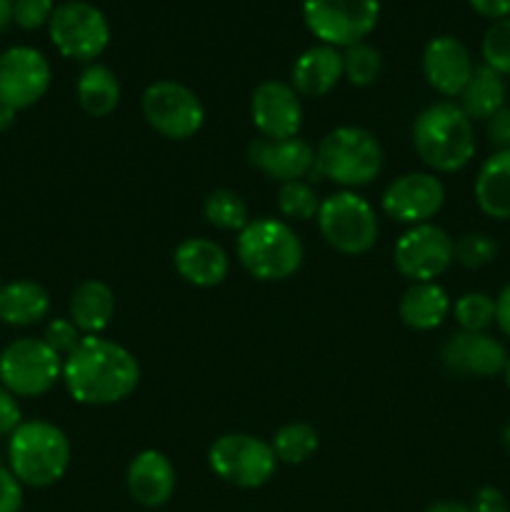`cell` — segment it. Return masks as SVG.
<instances>
[{
  "mask_svg": "<svg viewBox=\"0 0 510 512\" xmlns=\"http://www.w3.org/2000/svg\"><path fill=\"white\" fill-rule=\"evenodd\" d=\"M143 115L155 133L170 140L193 138L205 123L200 98L178 80L150 83L143 93Z\"/></svg>",
  "mask_w": 510,
  "mask_h": 512,
  "instance_id": "cell-11",
  "label": "cell"
},
{
  "mask_svg": "<svg viewBox=\"0 0 510 512\" xmlns=\"http://www.w3.org/2000/svg\"><path fill=\"white\" fill-rule=\"evenodd\" d=\"M380 205L388 218L410 228L430 223L445 205V185L433 173H405L385 188Z\"/></svg>",
  "mask_w": 510,
  "mask_h": 512,
  "instance_id": "cell-14",
  "label": "cell"
},
{
  "mask_svg": "<svg viewBox=\"0 0 510 512\" xmlns=\"http://www.w3.org/2000/svg\"><path fill=\"white\" fill-rule=\"evenodd\" d=\"M55 0H13V23L23 30H38L50 23Z\"/></svg>",
  "mask_w": 510,
  "mask_h": 512,
  "instance_id": "cell-36",
  "label": "cell"
},
{
  "mask_svg": "<svg viewBox=\"0 0 510 512\" xmlns=\"http://www.w3.org/2000/svg\"><path fill=\"white\" fill-rule=\"evenodd\" d=\"M10 473L30 488L58 483L70 465V443L63 430L45 420L20 423L8 440Z\"/></svg>",
  "mask_w": 510,
  "mask_h": 512,
  "instance_id": "cell-4",
  "label": "cell"
},
{
  "mask_svg": "<svg viewBox=\"0 0 510 512\" xmlns=\"http://www.w3.org/2000/svg\"><path fill=\"white\" fill-rule=\"evenodd\" d=\"M50 310L48 290L33 280H13L0 290V320L15 328L40 323Z\"/></svg>",
  "mask_w": 510,
  "mask_h": 512,
  "instance_id": "cell-24",
  "label": "cell"
},
{
  "mask_svg": "<svg viewBox=\"0 0 510 512\" xmlns=\"http://www.w3.org/2000/svg\"><path fill=\"white\" fill-rule=\"evenodd\" d=\"M83 338L85 335L75 328V323L70 318L50 320L48 328H45V335H43L45 345H48V348L53 350L55 355H60L63 360L68 358L75 348H78L80 340Z\"/></svg>",
  "mask_w": 510,
  "mask_h": 512,
  "instance_id": "cell-35",
  "label": "cell"
},
{
  "mask_svg": "<svg viewBox=\"0 0 510 512\" xmlns=\"http://www.w3.org/2000/svg\"><path fill=\"white\" fill-rule=\"evenodd\" d=\"M320 235L343 255H363L378 243V218L373 205L353 190L323 198L318 210Z\"/></svg>",
  "mask_w": 510,
  "mask_h": 512,
  "instance_id": "cell-6",
  "label": "cell"
},
{
  "mask_svg": "<svg viewBox=\"0 0 510 512\" xmlns=\"http://www.w3.org/2000/svg\"><path fill=\"white\" fill-rule=\"evenodd\" d=\"M380 70H383V58L365 40L343 50V78L355 88L373 85L380 78Z\"/></svg>",
  "mask_w": 510,
  "mask_h": 512,
  "instance_id": "cell-30",
  "label": "cell"
},
{
  "mask_svg": "<svg viewBox=\"0 0 510 512\" xmlns=\"http://www.w3.org/2000/svg\"><path fill=\"white\" fill-rule=\"evenodd\" d=\"M470 512H510L508 498L493 485H485L473 495V503L468 505Z\"/></svg>",
  "mask_w": 510,
  "mask_h": 512,
  "instance_id": "cell-40",
  "label": "cell"
},
{
  "mask_svg": "<svg viewBox=\"0 0 510 512\" xmlns=\"http://www.w3.org/2000/svg\"><path fill=\"white\" fill-rule=\"evenodd\" d=\"M50 88V63L40 50L15 45L0 53V105L30 108Z\"/></svg>",
  "mask_w": 510,
  "mask_h": 512,
  "instance_id": "cell-13",
  "label": "cell"
},
{
  "mask_svg": "<svg viewBox=\"0 0 510 512\" xmlns=\"http://www.w3.org/2000/svg\"><path fill=\"white\" fill-rule=\"evenodd\" d=\"M400 320L413 330H435L450 313V298L438 283H413L400 298Z\"/></svg>",
  "mask_w": 510,
  "mask_h": 512,
  "instance_id": "cell-26",
  "label": "cell"
},
{
  "mask_svg": "<svg viewBox=\"0 0 510 512\" xmlns=\"http://www.w3.org/2000/svg\"><path fill=\"white\" fill-rule=\"evenodd\" d=\"M460 98V110L468 115L470 120H488L505 108V98H508V85L500 73H495L488 65H475L473 75H470L468 85L463 88Z\"/></svg>",
  "mask_w": 510,
  "mask_h": 512,
  "instance_id": "cell-25",
  "label": "cell"
},
{
  "mask_svg": "<svg viewBox=\"0 0 510 512\" xmlns=\"http://www.w3.org/2000/svg\"><path fill=\"white\" fill-rule=\"evenodd\" d=\"M498 255V243L485 233H465L453 240V263L463 268H485Z\"/></svg>",
  "mask_w": 510,
  "mask_h": 512,
  "instance_id": "cell-34",
  "label": "cell"
},
{
  "mask_svg": "<svg viewBox=\"0 0 510 512\" xmlns=\"http://www.w3.org/2000/svg\"><path fill=\"white\" fill-rule=\"evenodd\" d=\"M75 93H78L80 108L88 115H93V118H105V115L113 113L120 103L118 78H115V73L108 65L100 63H90L88 68L80 73Z\"/></svg>",
  "mask_w": 510,
  "mask_h": 512,
  "instance_id": "cell-27",
  "label": "cell"
},
{
  "mask_svg": "<svg viewBox=\"0 0 510 512\" xmlns=\"http://www.w3.org/2000/svg\"><path fill=\"white\" fill-rule=\"evenodd\" d=\"M393 263L410 283H435L453 265V238L433 223L413 225L395 243Z\"/></svg>",
  "mask_w": 510,
  "mask_h": 512,
  "instance_id": "cell-12",
  "label": "cell"
},
{
  "mask_svg": "<svg viewBox=\"0 0 510 512\" xmlns=\"http://www.w3.org/2000/svg\"><path fill=\"white\" fill-rule=\"evenodd\" d=\"M475 63L463 40L453 35H435L423 48V75L435 93L458 98L473 75Z\"/></svg>",
  "mask_w": 510,
  "mask_h": 512,
  "instance_id": "cell-18",
  "label": "cell"
},
{
  "mask_svg": "<svg viewBox=\"0 0 510 512\" xmlns=\"http://www.w3.org/2000/svg\"><path fill=\"white\" fill-rule=\"evenodd\" d=\"M20 423H23V415H20L18 400L0 385V435H13Z\"/></svg>",
  "mask_w": 510,
  "mask_h": 512,
  "instance_id": "cell-39",
  "label": "cell"
},
{
  "mask_svg": "<svg viewBox=\"0 0 510 512\" xmlns=\"http://www.w3.org/2000/svg\"><path fill=\"white\" fill-rule=\"evenodd\" d=\"M320 195L310 180H293L283 183L278 190V210L290 220H313L318 218Z\"/></svg>",
  "mask_w": 510,
  "mask_h": 512,
  "instance_id": "cell-31",
  "label": "cell"
},
{
  "mask_svg": "<svg viewBox=\"0 0 510 512\" xmlns=\"http://www.w3.org/2000/svg\"><path fill=\"white\" fill-rule=\"evenodd\" d=\"M248 163L270 180H278L280 185L318 178L315 148L303 138H255L248 145Z\"/></svg>",
  "mask_w": 510,
  "mask_h": 512,
  "instance_id": "cell-16",
  "label": "cell"
},
{
  "mask_svg": "<svg viewBox=\"0 0 510 512\" xmlns=\"http://www.w3.org/2000/svg\"><path fill=\"white\" fill-rule=\"evenodd\" d=\"M205 220H208L213 228L218 230H230V233H240L245 225L250 223L248 203L243 200V195H238L235 190L220 188L205 198L203 203Z\"/></svg>",
  "mask_w": 510,
  "mask_h": 512,
  "instance_id": "cell-28",
  "label": "cell"
},
{
  "mask_svg": "<svg viewBox=\"0 0 510 512\" xmlns=\"http://www.w3.org/2000/svg\"><path fill=\"white\" fill-rule=\"evenodd\" d=\"M0 290H3V278H0Z\"/></svg>",
  "mask_w": 510,
  "mask_h": 512,
  "instance_id": "cell-48",
  "label": "cell"
},
{
  "mask_svg": "<svg viewBox=\"0 0 510 512\" xmlns=\"http://www.w3.org/2000/svg\"><path fill=\"white\" fill-rule=\"evenodd\" d=\"M315 170L318 178H328L345 190L363 188L383 170V148L370 130L340 125L315 148Z\"/></svg>",
  "mask_w": 510,
  "mask_h": 512,
  "instance_id": "cell-3",
  "label": "cell"
},
{
  "mask_svg": "<svg viewBox=\"0 0 510 512\" xmlns=\"http://www.w3.org/2000/svg\"><path fill=\"white\" fill-rule=\"evenodd\" d=\"M63 383L80 405H113L140 383V365L123 345L100 335H85L63 360Z\"/></svg>",
  "mask_w": 510,
  "mask_h": 512,
  "instance_id": "cell-1",
  "label": "cell"
},
{
  "mask_svg": "<svg viewBox=\"0 0 510 512\" xmlns=\"http://www.w3.org/2000/svg\"><path fill=\"white\" fill-rule=\"evenodd\" d=\"M413 145L435 173H458L473 160L475 125L453 100L428 105L413 123Z\"/></svg>",
  "mask_w": 510,
  "mask_h": 512,
  "instance_id": "cell-2",
  "label": "cell"
},
{
  "mask_svg": "<svg viewBox=\"0 0 510 512\" xmlns=\"http://www.w3.org/2000/svg\"><path fill=\"white\" fill-rule=\"evenodd\" d=\"M270 448L278 463L300 465L318 450V430L308 423H288L275 433Z\"/></svg>",
  "mask_w": 510,
  "mask_h": 512,
  "instance_id": "cell-29",
  "label": "cell"
},
{
  "mask_svg": "<svg viewBox=\"0 0 510 512\" xmlns=\"http://www.w3.org/2000/svg\"><path fill=\"white\" fill-rule=\"evenodd\" d=\"M70 320L83 335H100L115 313V295L103 280H83L70 295Z\"/></svg>",
  "mask_w": 510,
  "mask_h": 512,
  "instance_id": "cell-23",
  "label": "cell"
},
{
  "mask_svg": "<svg viewBox=\"0 0 510 512\" xmlns=\"http://www.w3.org/2000/svg\"><path fill=\"white\" fill-rule=\"evenodd\" d=\"M173 265L180 278L195 288H215L228 278L230 270L225 250L208 238H185L175 248Z\"/></svg>",
  "mask_w": 510,
  "mask_h": 512,
  "instance_id": "cell-21",
  "label": "cell"
},
{
  "mask_svg": "<svg viewBox=\"0 0 510 512\" xmlns=\"http://www.w3.org/2000/svg\"><path fill=\"white\" fill-rule=\"evenodd\" d=\"M63 378V358L43 338L13 340L0 353V383L15 398H38Z\"/></svg>",
  "mask_w": 510,
  "mask_h": 512,
  "instance_id": "cell-10",
  "label": "cell"
},
{
  "mask_svg": "<svg viewBox=\"0 0 510 512\" xmlns=\"http://www.w3.org/2000/svg\"><path fill=\"white\" fill-rule=\"evenodd\" d=\"M23 508V483L0 465V512H20Z\"/></svg>",
  "mask_w": 510,
  "mask_h": 512,
  "instance_id": "cell-37",
  "label": "cell"
},
{
  "mask_svg": "<svg viewBox=\"0 0 510 512\" xmlns=\"http://www.w3.org/2000/svg\"><path fill=\"white\" fill-rule=\"evenodd\" d=\"M503 375H505V385H508V390H510V358H508V365H505Z\"/></svg>",
  "mask_w": 510,
  "mask_h": 512,
  "instance_id": "cell-47",
  "label": "cell"
},
{
  "mask_svg": "<svg viewBox=\"0 0 510 512\" xmlns=\"http://www.w3.org/2000/svg\"><path fill=\"white\" fill-rule=\"evenodd\" d=\"M470 8L488 20H503L510 15V0H468Z\"/></svg>",
  "mask_w": 510,
  "mask_h": 512,
  "instance_id": "cell-41",
  "label": "cell"
},
{
  "mask_svg": "<svg viewBox=\"0 0 510 512\" xmlns=\"http://www.w3.org/2000/svg\"><path fill=\"white\" fill-rule=\"evenodd\" d=\"M13 23V0H0V33Z\"/></svg>",
  "mask_w": 510,
  "mask_h": 512,
  "instance_id": "cell-44",
  "label": "cell"
},
{
  "mask_svg": "<svg viewBox=\"0 0 510 512\" xmlns=\"http://www.w3.org/2000/svg\"><path fill=\"white\" fill-rule=\"evenodd\" d=\"M125 483L135 503L143 508H160L175 493V468L160 450H143L130 460Z\"/></svg>",
  "mask_w": 510,
  "mask_h": 512,
  "instance_id": "cell-19",
  "label": "cell"
},
{
  "mask_svg": "<svg viewBox=\"0 0 510 512\" xmlns=\"http://www.w3.org/2000/svg\"><path fill=\"white\" fill-rule=\"evenodd\" d=\"M208 465L223 483L253 490L273 478L278 458L265 440L248 433H228L210 445Z\"/></svg>",
  "mask_w": 510,
  "mask_h": 512,
  "instance_id": "cell-9",
  "label": "cell"
},
{
  "mask_svg": "<svg viewBox=\"0 0 510 512\" xmlns=\"http://www.w3.org/2000/svg\"><path fill=\"white\" fill-rule=\"evenodd\" d=\"M250 118L260 138H298L303 125V103L290 83L265 80L250 95Z\"/></svg>",
  "mask_w": 510,
  "mask_h": 512,
  "instance_id": "cell-15",
  "label": "cell"
},
{
  "mask_svg": "<svg viewBox=\"0 0 510 512\" xmlns=\"http://www.w3.org/2000/svg\"><path fill=\"white\" fill-rule=\"evenodd\" d=\"M15 113L18 110L13 108H5V105H0V130H10L15 125Z\"/></svg>",
  "mask_w": 510,
  "mask_h": 512,
  "instance_id": "cell-45",
  "label": "cell"
},
{
  "mask_svg": "<svg viewBox=\"0 0 510 512\" xmlns=\"http://www.w3.org/2000/svg\"><path fill=\"white\" fill-rule=\"evenodd\" d=\"M235 253L240 265L265 283L288 280L303 265V243L298 233L275 218L250 220L238 233Z\"/></svg>",
  "mask_w": 510,
  "mask_h": 512,
  "instance_id": "cell-5",
  "label": "cell"
},
{
  "mask_svg": "<svg viewBox=\"0 0 510 512\" xmlns=\"http://www.w3.org/2000/svg\"><path fill=\"white\" fill-rule=\"evenodd\" d=\"M343 80V53L333 45H313L295 58L290 85L303 98H323Z\"/></svg>",
  "mask_w": 510,
  "mask_h": 512,
  "instance_id": "cell-20",
  "label": "cell"
},
{
  "mask_svg": "<svg viewBox=\"0 0 510 512\" xmlns=\"http://www.w3.org/2000/svg\"><path fill=\"white\" fill-rule=\"evenodd\" d=\"M503 445L510 450V423L503 428Z\"/></svg>",
  "mask_w": 510,
  "mask_h": 512,
  "instance_id": "cell-46",
  "label": "cell"
},
{
  "mask_svg": "<svg viewBox=\"0 0 510 512\" xmlns=\"http://www.w3.org/2000/svg\"><path fill=\"white\" fill-rule=\"evenodd\" d=\"M483 65L493 68L503 78H510V15L503 20H495L483 35Z\"/></svg>",
  "mask_w": 510,
  "mask_h": 512,
  "instance_id": "cell-33",
  "label": "cell"
},
{
  "mask_svg": "<svg viewBox=\"0 0 510 512\" xmlns=\"http://www.w3.org/2000/svg\"><path fill=\"white\" fill-rule=\"evenodd\" d=\"M485 133H488L493 148L510 150V105H505L493 118L485 120Z\"/></svg>",
  "mask_w": 510,
  "mask_h": 512,
  "instance_id": "cell-38",
  "label": "cell"
},
{
  "mask_svg": "<svg viewBox=\"0 0 510 512\" xmlns=\"http://www.w3.org/2000/svg\"><path fill=\"white\" fill-rule=\"evenodd\" d=\"M380 20V0H303V23L323 45L363 43Z\"/></svg>",
  "mask_w": 510,
  "mask_h": 512,
  "instance_id": "cell-7",
  "label": "cell"
},
{
  "mask_svg": "<svg viewBox=\"0 0 510 512\" xmlns=\"http://www.w3.org/2000/svg\"><path fill=\"white\" fill-rule=\"evenodd\" d=\"M508 350L490 333H458L450 335L440 348V360L450 373L473 375V378H493L508 365Z\"/></svg>",
  "mask_w": 510,
  "mask_h": 512,
  "instance_id": "cell-17",
  "label": "cell"
},
{
  "mask_svg": "<svg viewBox=\"0 0 510 512\" xmlns=\"http://www.w3.org/2000/svg\"><path fill=\"white\" fill-rule=\"evenodd\" d=\"M475 203L488 218L510 220V150H495L478 170Z\"/></svg>",
  "mask_w": 510,
  "mask_h": 512,
  "instance_id": "cell-22",
  "label": "cell"
},
{
  "mask_svg": "<svg viewBox=\"0 0 510 512\" xmlns=\"http://www.w3.org/2000/svg\"><path fill=\"white\" fill-rule=\"evenodd\" d=\"M455 323L465 333H488L495 325V298L488 293H465L453 305Z\"/></svg>",
  "mask_w": 510,
  "mask_h": 512,
  "instance_id": "cell-32",
  "label": "cell"
},
{
  "mask_svg": "<svg viewBox=\"0 0 510 512\" xmlns=\"http://www.w3.org/2000/svg\"><path fill=\"white\" fill-rule=\"evenodd\" d=\"M50 43L63 58L93 63L110 43V23L100 8L85 0H65L55 5L48 23Z\"/></svg>",
  "mask_w": 510,
  "mask_h": 512,
  "instance_id": "cell-8",
  "label": "cell"
},
{
  "mask_svg": "<svg viewBox=\"0 0 510 512\" xmlns=\"http://www.w3.org/2000/svg\"><path fill=\"white\" fill-rule=\"evenodd\" d=\"M425 512H470V508L463 503H455V500H440V503H433Z\"/></svg>",
  "mask_w": 510,
  "mask_h": 512,
  "instance_id": "cell-43",
  "label": "cell"
},
{
  "mask_svg": "<svg viewBox=\"0 0 510 512\" xmlns=\"http://www.w3.org/2000/svg\"><path fill=\"white\" fill-rule=\"evenodd\" d=\"M495 325L505 338H510V283L495 298Z\"/></svg>",
  "mask_w": 510,
  "mask_h": 512,
  "instance_id": "cell-42",
  "label": "cell"
}]
</instances>
